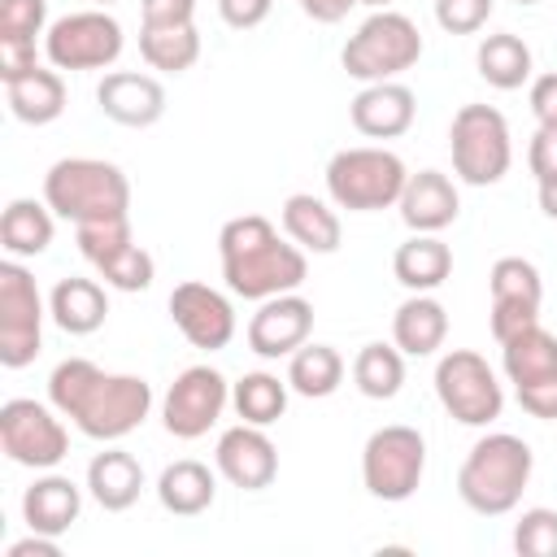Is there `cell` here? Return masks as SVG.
Listing matches in <instances>:
<instances>
[{
  "label": "cell",
  "mask_w": 557,
  "mask_h": 557,
  "mask_svg": "<svg viewBox=\"0 0 557 557\" xmlns=\"http://www.w3.org/2000/svg\"><path fill=\"white\" fill-rule=\"evenodd\" d=\"M48 400L87 440H122L148 418L152 387L139 374H109L87 357H65L48 374Z\"/></svg>",
  "instance_id": "6da1fadb"
},
{
  "label": "cell",
  "mask_w": 557,
  "mask_h": 557,
  "mask_svg": "<svg viewBox=\"0 0 557 557\" xmlns=\"http://www.w3.org/2000/svg\"><path fill=\"white\" fill-rule=\"evenodd\" d=\"M218 257H222V278L231 296H244V300H270V296L296 292L309 274L305 248L278 239L274 222L261 213L231 218L218 231Z\"/></svg>",
  "instance_id": "7a4b0ae2"
},
{
  "label": "cell",
  "mask_w": 557,
  "mask_h": 557,
  "mask_svg": "<svg viewBox=\"0 0 557 557\" xmlns=\"http://www.w3.org/2000/svg\"><path fill=\"white\" fill-rule=\"evenodd\" d=\"M531 470H535L531 444L509 431H492V435L474 440V448L466 453V461L457 470V496L474 513L500 518V513L518 509V500L531 483Z\"/></svg>",
  "instance_id": "3957f363"
},
{
  "label": "cell",
  "mask_w": 557,
  "mask_h": 557,
  "mask_svg": "<svg viewBox=\"0 0 557 557\" xmlns=\"http://www.w3.org/2000/svg\"><path fill=\"white\" fill-rule=\"evenodd\" d=\"M44 205L74 226L96 222V218H126L131 213V183L113 161L61 157L44 174Z\"/></svg>",
  "instance_id": "277c9868"
},
{
  "label": "cell",
  "mask_w": 557,
  "mask_h": 557,
  "mask_svg": "<svg viewBox=\"0 0 557 557\" xmlns=\"http://www.w3.org/2000/svg\"><path fill=\"white\" fill-rule=\"evenodd\" d=\"M409 183V170L396 152L387 148H339L331 161H326V196L335 209H348V213H379V209H392L400 200Z\"/></svg>",
  "instance_id": "5b68a950"
},
{
  "label": "cell",
  "mask_w": 557,
  "mask_h": 557,
  "mask_svg": "<svg viewBox=\"0 0 557 557\" xmlns=\"http://www.w3.org/2000/svg\"><path fill=\"white\" fill-rule=\"evenodd\" d=\"M418 57H422V35L396 9H374L339 52L348 78H361V83H387L413 70Z\"/></svg>",
  "instance_id": "8992f818"
},
{
  "label": "cell",
  "mask_w": 557,
  "mask_h": 557,
  "mask_svg": "<svg viewBox=\"0 0 557 557\" xmlns=\"http://www.w3.org/2000/svg\"><path fill=\"white\" fill-rule=\"evenodd\" d=\"M448 152L453 170L470 187H492L509 174L513 144H509V122L492 104H461L448 126Z\"/></svg>",
  "instance_id": "52a82bcc"
},
{
  "label": "cell",
  "mask_w": 557,
  "mask_h": 557,
  "mask_svg": "<svg viewBox=\"0 0 557 557\" xmlns=\"http://www.w3.org/2000/svg\"><path fill=\"white\" fill-rule=\"evenodd\" d=\"M422 470H426V440L405 422L379 426L361 448V483L374 500L387 505L409 500L422 483Z\"/></svg>",
  "instance_id": "ba28073f"
},
{
  "label": "cell",
  "mask_w": 557,
  "mask_h": 557,
  "mask_svg": "<svg viewBox=\"0 0 557 557\" xmlns=\"http://www.w3.org/2000/svg\"><path fill=\"white\" fill-rule=\"evenodd\" d=\"M435 396L448 409V418H457L461 426H487L505 409V387L496 383V370L470 348H453L440 357Z\"/></svg>",
  "instance_id": "9c48e42d"
},
{
  "label": "cell",
  "mask_w": 557,
  "mask_h": 557,
  "mask_svg": "<svg viewBox=\"0 0 557 557\" xmlns=\"http://www.w3.org/2000/svg\"><path fill=\"white\" fill-rule=\"evenodd\" d=\"M44 348V296L35 274L13 257L0 261V366L22 370Z\"/></svg>",
  "instance_id": "30bf717a"
},
{
  "label": "cell",
  "mask_w": 557,
  "mask_h": 557,
  "mask_svg": "<svg viewBox=\"0 0 557 557\" xmlns=\"http://www.w3.org/2000/svg\"><path fill=\"white\" fill-rule=\"evenodd\" d=\"M122 26L104 9L65 13L44 30V57L52 70H109L122 57Z\"/></svg>",
  "instance_id": "8fae6325"
},
{
  "label": "cell",
  "mask_w": 557,
  "mask_h": 557,
  "mask_svg": "<svg viewBox=\"0 0 557 557\" xmlns=\"http://www.w3.org/2000/svg\"><path fill=\"white\" fill-rule=\"evenodd\" d=\"M0 448L26 470H52L70 453V431L61 426L57 409L13 396L0 405Z\"/></svg>",
  "instance_id": "7c38bea8"
},
{
  "label": "cell",
  "mask_w": 557,
  "mask_h": 557,
  "mask_svg": "<svg viewBox=\"0 0 557 557\" xmlns=\"http://www.w3.org/2000/svg\"><path fill=\"white\" fill-rule=\"evenodd\" d=\"M226 400H231V383L213 366H187L161 400V422L174 440H200L222 418Z\"/></svg>",
  "instance_id": "4fadbf2b"
},
{
  "label": "cell",
  "mask_w": 557,
  "mask_h": 557,
  "mask_svg": "<svg viewBox=\"0 0 557 557\" xmlns=\"http://www.w3.org/2000/svg\"><path fill=\"white\" fill-rule=\"evenodd\" d=\"M487 287H492V339L496 344L540 322L544 278L527 257H500L487 274Z\"/></svg>",
  "instance_id": "5bb4252c"
},
{
  "label": "cell",
  "mask_w": 557,
  "mask_h": 557,
  "mask_svg": "<svg viewBox=\"0 0 557 557\" xmlns=\"http://www.w3.org/2000/svg\"><path fill=\"white\" fill-rule=\"evenodd\" d=\"M170 318L178 326V335L191 344V348H205V352H218L235 339V309L231 300L209 287V283H178L170 292Z\"/></svg>",
  "instance_id": "9a60e30c"
},
{
  "label": "cell",
  "mask_w": 557,
  "mask_h": 557,
  "mask_svg": "<svg viewBox=\"0 0 557 557\" xmlns=\"http://www.w3.org/2000/svg\"><path fill=\"white\" fill-rule=\"evenodd\" d=\"M213 461H218V474L226 483L244 487V492H261L278 474V448L265 435V426H252V422H239V426L222 431L218 448H213Z\"/></svg>",
  "instance_id": "2e32d148"
},
{
  "label": "cell",
  "mask_w": 557,
  "mask_h": 557,
  "mask_svg": "<svg viewBox=\"0 0 557 557\" xmlns=\"http://www.w3.org/2000/svg\"><path fill=\"white\" fill-rule=\"evenodd\" d=\"M313 331V305L296 292L270 296L257 305V313L248 318V348L257 357H292L300 344H309Z\"/></svg>",
  "instance_id": "e0dca14e"
},
{
  "label": "cell",
  "mask_w": 557,
  "mask_h": 557,
  "mask_svg": "<svg viewBox=\"0 0 557 557\" xmlns=\"http://www.w3.org/2000/svg\"><path fill=\"white\" fill-rule=\"evenodd\" d=\"M96 104L104 117H113L117 126H152L165 113V87L152 74H135V70H113L100 78L96 87Z\"/></svg>",
  "instance_id": "ac0fdd59"
},
{
  "label": "cell",
  "mask_w": 557,
  "mask_h": 557,
  "mask_svg": "<svg viewBox=\"0 0 557 557\" xmlns=\"http://www.w3.org/2000/svg\"><path fill=\"white\" fill-rule=\"evenodd\" d=\"M413 113H418L413 91L405 83H396V78L366 83L352 96V104H348V117H352V126L366 139H396V135H405L413 126Z\"/></svg>",
  "instance_id": "d6986e66"
},
{
  "label": "cell",
  "mask_w": 557,
  "mask_h": 557,
  "mask_svg": "<svg viewBox=\"0 0 557 557\" xmlns=\"http://www.w3.org/2000/svg\"><path fill=\"white\" fill-rule=\"evenodd\" d=\"M396 209H400V222H405L413 235H435V231H444V226L457 222L461 200H457V187H453L448 174H440V170H418V174H409V183H405Z\"/></svg>",
  "instance_id": "ffe728a7"
},
{
  "label": "cell",
  "mask_w": 557,
  "mask_h": 557,
  "mask_svg": "<svg viewBox=\"0 0 557 557\" xmlns=\"http://www.w3.org/2000/svg\"><path fill=\"white\" fill-rule=\"evenodd\" d=\"M78 513H83V492H78V483L74 479H65V474H44V479H35L30 487H26V496H22V518H26V527L30 531H39V535H65L74 522H78Z\"/></svg>",
  "instance_id": "44dd1931"
},
{
  "label": "cell",
  "mask_w": 557,
  "mask_h": 557,
  "mask_svg": "<svg viewBox=\"0 0 557 557\" xmlns=\"http://www.w3.org/2000/svg\"><path fill=\"white\" fill-rule=\"evenodd\" d=\"M87 492H91V500L100 509L122 513L144 492V466L126 448H104V453H96L87 461Z\"/></svg>",
  "instance_id": "7402d4cb"
},
{
  "label": "cell",
  "mask_w": 557,
  "mask_h": 557,
  "mask_svg": "<svg viewBox=\"0 0 557 557\" xmlns=\"http://www.w3.org/2000/svg\"><path fill=\"white\" fill-rule=\"evenodd\" d=\"M448 335V309L431 292H413L392 313V344L405 357H431Z\"/></svg>",
  "instance_id": "603a6c76"
},
{
  "label": "cell",
  "mask_w": 557,
  "mask_h": 557,
  "mask_svg": "<svg viewBox=\"0 0 557 557\" xmlns=\"http://www.w3.org/2000/svg\"><path fill=\"white\" fill-rule=\"evenodd\" d=\"M278 218H283L287 239H292V244H300L305 252H322V257H326V252H335V248H339V239H344L339 213H335L326 200L309 196V191L287 196Z\"/></svg>",
  "instance_id": "cb8c5ba5"
},
{
  "label": "cell",
  "mask_w": 557,
  "mask_h": 557,
  "mask_svg": "<svg viewBox=\"0 0 557 557\" xmlns=\"http://www.w3.org/2000/svg\"><path fill=\"white\" fill-rule=\"evenodd\" d=\"M48 313H52V322H57L65 335H91V331H100L104 318H109V296H104V287H100L96 278L70 274V278H61V283L52 287Z\"/></svg>",
  "instance_id": "d4e9b609"
},
{
  "label": "cell",
  "mask_w": 557,
  "mask_h": 557,
  "mask_svg": "<svg viewBox=\"0 0 557 557\" xmlns=\"http://www.w3.org/2000/svg\"><path fill=\"white\" fill-rule=\"evenodd\" d=\"M4 100H9V113L26 126H48L65 113V83L57 70H26L22 78H9L4 83Z\"/></svg>",
  "instance_id": "484cf974"
},
{
  "label": "cell",
  "mask_w": 557,
  "mask_h": 557,
  "mask_svg": "<svg viewBox=\"0 0 557 557\" xmlns=\"http://www.w3.org/2000/svg\"><path fill=\"white\" fill-rule=\"evenodd\" d=\"M500 366H505V379L513 387L553 379L557 374V335L544 331L540 322L535 326H522L518 335L500 339Z\"/></svg>",
  "instance_id": "4316f807"
},
{
  "label": "cell",
  "mask_w": 557,
  "mask_h": 557,
  "mask_svg": "<svg viewBox=\"0 0 557 557\" xmlns=\"http://www.w3.org/2000/svg\"><path fill=\"white\" fill-rule=\"evenodd\" d=\"M392 274L409 292H435L453 274V248L440 235H413V239H405L396 248Z\"/></svg>",
  "instance_id": "83f0119b"
},
{
  "label": "cell",
  "mask_w": 557,
  "mask_h": 557,
  "mask_svg": "<svg viewBox=\"0 0 557 557\" xmlns=\"http://www.w3.org/2000/svg\"><path fill=\"white\" fill-rule=\"evenodd\" d=\"M213 496H218V483H213L209 466H205V461H191V457L165 466L161 479H157V500H161V509H165V513H178V518L205 513V509L213 505Z\"/></svg>",
  "instance_id": "f1b7e54d"
},
{
  "label": "cell",
  "mask_w": 557,
  "mask_h": 557,
  "mask_svg": "<svg viewBox=\"0 0 557 557\" xmlns=\"http://www.w3.org/2000/svg\"><path fill=\"white\" fill-rule=\"evenodd\" d=\"M52 209L48 205H39V200H9L4 205V218H0V244H4V252L9 257H39V252H48V244H52Z\"/></svg>",
  "instance_id": "f546056e"
},
{
  "label": "cell",
  "mask_w": 557,
  "mask_h": 557,
  "mask_svg": "<svg viewBox=\"0 0 557 557\" xmlns=\"http://www.w3.org/2000/svg\"><path fill=\"white\" fill-rule=\"evenodd\" d=\"M474 65H479V78L496 91H513L531 78V48L513 35V30H496L479 44L474 52Z\"/></svg>",
  "instance_id": "4dcf8cb0"
},
{
  "label": "cell",
  "mask_w": 557,
  "mask_h": 557,
  "mask_svg": "<svg viewBox=\"0 0 557 557\" xmlns=\"http://www.w3.org/2000/svg\"><path fill=\"white\" fill-rule=\"evenodd\" d=\"M339 383H344V357H339L331 344H300V348L287 357V387H292L296 396L322 400V396H331Z\"/></svg>",
  "instance_id": "1f68e13d"
},
{
  "label": "cell",
  "mask_w": 557,
  "mask_h": 557,
  "mask_svg": "<svg viewBox=\"0 0 557 557\" xmlns=\"http://www.w3.org/2000/svg\"><path fill=\"white\" fill-rule=\"evenodd\" d=\"M139 57L161 74H187L200 61V30L187 26H144L139 30Z\"/></svg>",
  "instance_id": "d6a6232c"
},
{
  "label": "cell",
  "mask_w": 557,
  "mask_h": 557,
  "mask_svg": "<svg viewBox=\"0 0 557 557\" xmlns=\"http://www.w3.org/2000/svg\"><path fill=\"white\" fill-rule=\"evenodd\" d=\"M352 383L370 400H392L405 387V352L396 344H366L352 357Z\"/></svg>",
  "instance_id": "836d02e7"
},
{
  "label": "cell",
  "mask_w": 557,
  "mask_h": 557,
  "mask_svg": "<svg viewBox=\"0 0 557 557\" xmlns=\"http://www.w3.org/2000/svg\"><path fill=\"white\" fill-rule=\"evenodd\" d=\"M231 405H235V413H239L244 422L270 426V422H278L283 409H287V379L265 374V370H252V374H244L239 383H231Z\"/></svg>",
  "instance_id": "e575fe53"
},
{
  "label": "cell",
  "mask_w": 557,
  "mask_h": 557,
  "mask_svg": "<svg viewBox=\"0 0 557 557\" xmlns=\"http://www.w3.org/2000/svg\"><path fill=\"white\" fill-rule=\"evenodd\" d=\"M74 239H78V252H83L91 265H104L113 252H122V248L135 244V235H131V213H126V218L78 222V226H74Z\"/></svg>",
  "instance_id": "d590c367"
},
{
  "label": "cell",
  "mask_w": 557,
  "mask_h": 557,
  "mask_svg": "<svg viewBox=\"0 0 557 557\" xmlns=\"http://www.w3.org/2000/svg\"><path fill=\"white\" fill-rule=\"evenodd\" d=\"M96 274L104 278V287H117V292H148L152 287V274H157V261L131 244L122 252H113L104 265H96Z\"/></svg>",
  "instance_id": "8d00e7d4"
},
{
  "label": "cell",
  "mask_w": 557,
  "mask_h": 557,
  "mask_svg": "<svg viewBox=\"0 0 557 557\" xmlns=\"http://www.w3.org/2000/svg\"><path fill=\"white\" fill-rule=\"evenodd\" d=\"M513 548L522 557H557V509H527L513 527Z\"/></svg>",
  "instance_id": "74e56055"
},
{
  "label": "cell",
  "mask_w": 557,
  "mask_h": 557,
  "mask_svg": "<svg viewBox=\"0 0 557 557\" xmlns=\"http://www.w3.org/2000/svg\"><path fill=\"white\" fill-rule=\"evenodd\" d=\"M48 22V0H0V39L35 44Z\"/></svg>",
  "instance_id": "f35d334b"
},
{
  "label": "cell",
  "mask_w": 557,
  "mask_h": 557,
  "mask_svg": "<svg viewBox=\"0 0 557 557\" xmlns=\"http://www.w3.org/2000/svg\"><path fill=\"white\" fill-rule=\"evenodd\" d=\"M492 17V0H435V22L448 35H474Z\"/></svg>",
  "instance_id": "ab89813d"
},
{
  "label": "cell",
  "mask_w": 557,
  "mask_h": 557,
  "mask_svg": "<svg viewBox=\"0 0 557 557\" xmlns=\"http://www.w3.org/2000/svg\"><path fill=\"white\" fill-rule=\"evenodd\" d=\"M518 392V405L540 418V422H557V374L553 379H540V383H527V387H513Z\"/></svg>",
  "instance_id": "60d3db41"
},
{
  "label": "cell",
  "mask_w": 557,
  "mask_h": 557,
  "mask_svg": "<svg viewBox=\"0 0 557 557\" xmlns=\"http://www.w3.org/2000/svg\"><path fill=\"white\" fill-rule=\"evenodd\" d=\"M144 26H187L196 22V0H139Z\"/></svg>",
  "instance_id": "b9f144b4"
},
{
  "label": "cell",
  "mask_w": 557,
  "mask_h": 557,
  "mask_svg": "<svg viewBox=\"0 0 557 557\" xmlns=\"http://www.w3.org/2000/svg\"><path fill=\"white\" fill-rule=\"evenodd\" d=\"M527 165H531V174H535L540 183L557 178V131H553V126H540V131L531 135V148H527Z\"/></svg>",
  "instance_id": "7bdbcfd3"
},
{
  "label": "cell",
  "mask_w": 557,
  "mask_h": 557,
  "mask_svg": "<svg viewBox=\"0 0 557 557\" xmlns=\"http://www.w3.org/2000/svg\"><path fill=\"white\" fill-rule=\"evenodd\" d=\"M270 9H274V0H218V13H222V22H226L231 30H252V26H261V22L270 17Z\"/></svg>",
  "instance_id": "ee69618b"
},
{
  "label": "cell",
  "mask_w": 557,
  "mask_h": 557,
  "mask_svg": "<svg viewBox=\"0 0 557 557\" xmlns=\"http://www.w3.org/2000/svg\"><path fill=\"white\" fill-rule=\"evenodd\" d=\"M531 113H535L540 126L557 131V74H540L531 83Z\"/></svg>",
  "instance_id": "f6af8a7d"
},
{
  "label": "cell",
  "mask_w": 557,
  "mask_h": 557,
  "mask_svg": "<svg viewBox=\"0 0 557 557\" xmlns=\"http://www.w3.org/2000/svg\"><path fill=\"white\" fill-rule=\"evenodd\" d=\"M35 44H17V39H0V78H22L26 70H35Z\"/></svg>",
  "instance_id": "bcb514c9"
},
{
  "label": "cell",
  "mask_w": 557,
  "mask_h": 557,
  "mask_svg": "<svg viewBox=\"0 0 557 557\" xmlns=\"http://www.w3.org/2000/svg\"><path fill=\"white\" fill-rule=\"evenodd\" d=\"M352 4H361V0H296V9H300L305 17L326 22V26H331V22H344Z\"/></svg>",
  "instance_id": "7dc6e473"
},
{
  "label": "cell",
  "mask_w": 557,
  "mask_h": 557,
  "mask_svg": "<svg viewBox=\"0 0 557 557\" xmlns=\"http://www.w3.org/2000/svg\"><path fill=\"white\" fill-rule=\"evenodd\" d=\"M9 557H57V540H52V535H39V531H30L26 540L9 544Z\"/></svg>",
  "instance_id": "c3c4849f"
},
{
  "label": "cell",
  "mask_w": 557,
  "mask_h": 557,
  "mask_svg": "<svg viewBox=\"0 0 557 557\" xmlns=\"http://www.w3.org/2000/svg\"><path fill=\"white\" fill-rule=\"evenodd\" d=\"M540 209H544V218H553V222H557V178L540 183Z\"/></svg>",
  "instance_id": "681fc988"
},
{
  "label": "cell",
  "mask_w": 557,
  "mask_h": 557,
  "mask_svg": "<svg viewBox=\"0 0 557 557\" xmlns=\"http://www.w3.org/2000/svg\"><path fill=\"white\" fill-rule=\"evenodd\" d=\"M361 4H370V9H387L392 0H361Z\"/></svg>",
  "instance_id": "f907efd6"
},
{
  "label": "cell",
  "mask_w": 557,
  "mask_h": 557,
  "mask_svg": "<svg viewBox=\"0 0 557 557\" xmlns=\"http://www.w3.org/2000/svg\"><path fill=\"white\" fill-rule=\"evenodd\" d=\"M91 4H100V9H104V4H113V0H91Z\"/></svg>",
  "instance_id": "816d5d0a"
},
{
  "label": "cell",
  "mask_w": 557,
  "mask_h": 557,
  "mask_svg": "<svg viewBox=\"0 0 557 557\" xmlns=\"http://www.w3.org/2000/svg\"><path fill=\"white\" fill-rule=\"evenodd\" d=\"M518 4H540V0H518Z\"/></svg>",
  "instance_id": "f5cc1de1"
}]
</instances>
